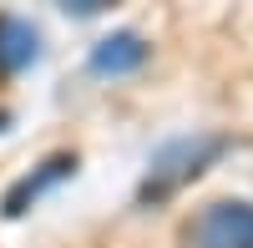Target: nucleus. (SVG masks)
Here are the masks:
<instances>
[{
    "mask_svg": "<svg viewBox=\"0 0 253 248\" xmlns=\"http://www.w3.org/2000/svg\"><path fill=\"white\" fill-rule=\"evenodd\" d=\"M71 167H76V157H51V162H46V167H41L36 177L15 182V188L5 193V213H10V218H20V213H26V203H36L41 193L51 188V182H61V177H66Z\"/></svg>",
    "mask_w": 253,
    "mask_h": 248,
    "instance_id": "39448f33",
    "label": "nucleus"
},
{
    "mask_svg": "<svg viewBox=\"0 0 253 248\" xmlns=\"http://www.w3.org/2000/svg\"><path fill=\"white\" fill-rule=\"evenodd\" d=\"M182 248H253V203L223 198L182 228Z\"/></svg>",
    "mask_w": 253,
    "mask_h": 248,
    "instance_id": "f03ea898",
    "label": "nucleus"
},
{
    "mask_svg": "<svg viewBox=\"0 0 253 248\" xmlns=\"http://www.w3.org/2000/svg\"><path fill=\"white\" fill-rule=\"evenodd\" d=\"M228 147L223 137H182V142H167V147L152 157L147 167V182H142V203H162L167 193H177L187 177H198L208 162Z\"/></svg>",
    "mask_w": 253,
    "mask_h": 248,
    "instance_id": "f257e3e1",
    "label": "nucleus"
},
{
    "mask_svg": "<svg viewBox=\"0 0 253 248\" xmlns=\"http://www.w3.org/2000/svg\"><path fill=\"white\" fill-rule=\"evenodd\" d=\"M56 5H61V10H71V15H101L112 0H56Z\"/></svg>",
    "mask_w": 253,
    "mask_h": 248,
    "instance_id": "423d86ee",
    "label": "nucleus"
},
{
    "mask_svg": "<svg viewBox=\"0 0 253 248\" xmlns=\"http://www.w3.org/2000/svg\"><path fill=\"white\" fill-rule=\"evenodd\" d=\"M147 56H152V46L137 31H117V36L91 46V71L96 76H132V71L147 66Z\"/></svg>",
    "mask_w": 253,
    "mask_h": 248,
    "instance_id": "7ed1b4c3",
    "label": "nucleus"
},
{
    "mask_svg": "<svg viewBox=\"0 0 253 248\" xmlns=\"http://www.w3.org/2000/svg\"><path fill=\"white\" fill-rule=\"evenodd\" d=\"M41 56V31L20 15H0V71L15 76Z\"/></svg>",
    "mask_w": 253,
    "mask_h": 248,
    "instance_id": "20e7f679",
    "label": "nucleus"
}]
</instances>
